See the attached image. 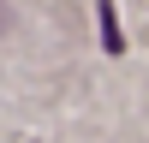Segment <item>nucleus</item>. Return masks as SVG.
<instances>
[{
	"label": "nucleus",
	"mask_w": 149,
	"mask_h": 143,
	"mask_svg": "<svg viewBox=\"0 0 149 143\" xmlns=\"http://www.w3.org/2000/svg\"><path fill=\"white\" fill-rule=\"evenodd\" d=\"M102 42L113 48V54L125 48V36H119V24H113V6H102Z\"/></svg>",
	"instance_id": "f257e3e1"
}]
</instances>
